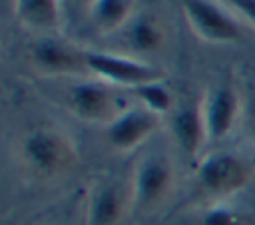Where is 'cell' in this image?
<instances>
[{
    "label": "cell",
    "instance_id": "obj_19",
    "mask_svg": "<svg viewBox=\"0 0 255 225\" xmlns=\"http://www.w3.org/2000/svg\"><path fill=\"white\" fill-rule=\"evenodd\" d=\"M70 2H72L76 8H82V10H86V12H88L96 0H70Z\"/></svg>",
    "mask_w": 255,
    "mask_h": 225
},
{
    "label": "cell",
    "instance_id": "obj_5",
    "mask_svg": "<svg viewBox=\"0 0 255 225\" xmlns=\"http://www.w3.org/2000/svg\"><path fill=\"white\" fill-rule=\"evenodd\" d=\"M201 113L207 143L225 139L243 115V102L233 84H217L201 98Z\"/></svg>",
    "mask_w": 255,
    "mask_h": 225
},
{
    "label": "cell",
    "instance_id": "obj_15",
    "mask_svg": "<svg viewBox=\"0 0 255 225\" xmlns=\"http://www.w3.org/2000/svg\"><path fill=\"white\" fill-rule=\"evenodd\" d=\"M131 94L135 96V100L147 108L149 112L165 117L169 115L173 110H175V98L171 94V90L163 84V80H155V82H147V84H141L137 88L131 90Z\"/></svg>",
    "mask_w": 255,
    "mask_h": 225
},
{
    "label": "cell",
    "instance_id": "obj_11",
    "mask_svg": "<svg viewBox=\"0 0 255 225\" xmlns=\"http://www.w3.org/2000/svg\"><path fill=\"white\" fill-rule=\"evenodd\" d=\"M129 207V191L116 181L98 183L88 199L86 225H120Z\"/></svg>",
    "mask_w": 255,
    "mask_h": 225
},
{
    "label": "cell",
    "instance_id": "obj_7",
    "mask_svg": "<svg viewBox=\"0 0 255 225\" xmlns=\"http://www.w3.org/2000/svg\"><path fill=\"white\" fill-rule=\"evenodd\" d=\"M66 106L76 119L104 125H108L122 112L116 106L112 86L100 80H82L70 86L66 94Z\"/></svg>",
    "mask_w": 255,
    "mask_h": 225
},
{
    "label": "cell",
    "instance_id": "obj_6",
    "mask_svg": "<svg viewBox=\"0 0 255 225\" xmlns=\"http://www.w3.org/2000/svg\"><path fill=\"white\" fill-rule=\"evenodd\" d=\"M185 20L191 32L209 44H231L241 38L237 20L213 0H183Z\"/></svg>",
    "mask_w": 255,
    "mask_h": 225
},
{
    "label": "cell",
    "instance_id": "obj_14",
    "mask_svg": "<svg viewBox=\"0 0 255 225\" xmlns=\"http://www.w3.org/2000/svg\"><path fill=\"white\" fill-rule=\"evenodd\" d=\"M135 0H96L88 10V16L100 32H118L133 18Z\"/></svg>",
    "mask_w": 255,
    "mask_h": 225
},
{
    "label": "cell",
    "instance_id": "obj_13",
    "mask_svg": "<svg viewBox=\"0 0 255 225\" xmlns=\"http://www.w3.org/2000/svg\"><path fill=\"white\" fill-rule=\"evenodd\" d=\"M16 20L34 32H54L60 26V0H14Z\"/></svg>",
    "mask_w": 255,
    "mask_h": 225
},
{
    "label": "cell",
    "instance_id": "obj_2",
    "mask_svg": "<svg viewBox=\"0 0 255 225\" xmlns=\"http://www.w3.org/2000/svg\"><path fill=\"white\" fill-rule=\"evenodd\" d=\"M175 181L173 161L165 153H145L141 155L131 171L129 179V207L135 213L149 211L165 201L171 193Z\"/></svg>",
    "mask_w": 255,
    "mask_h": 225
},
{
    "label": "cell",
    "instance_id": "obj_18",
    "mask_svg": "<svg viewBox=\"0 0 255 225\" xmlns=\"http://www.w3.org/2000/svg\"><path fill=\"white\" fill-rule=\"evenodd\" d=\"M255 28V0H225Z\"/></svg>",
    "mask_w": 255,
    "mask_h": 225
},
{
    "label": "cell",
    "instance_id": "obj_8",
    "mask_svg": "<svg viewBox=\"0 0 255 225\" xmlns=\"http://www.w3.org/2000/svg\"><path fill=\"white\" fill-rule=\"evenodd\" d=\"M161 119V115L149 112L141 104L126 108L106 125L108 143L122 153L133 151L159 129Z\"/></svg>",
    "mask_w": 255,
    "mask_h": 225
},
{
    "label": "cell",
    "instance_id": "obj_1",
    "mask_svg": "<svg viewBox=\"0 0 255 225\" xmlns=\"http://www.w3.org/2000/svg\"><path fill=\"white\" fill-rule=\"evenodd\" d=\"M20 159L26 169L42 179H52L72 171L80 159L74 139L50 125L34 127L20 141Z\"/></svg>",
    "mask_w": 255,
    "mask_h": 225
},
{
    "label": "cell",
    "instance_id": "obj_12",
    "mask_svg": "<svg viewBox=\"0 0 255 225\" xmlns=\"http://www.w3.org/2000/svg\"><path fill=\"white\" fill-rule=\"evenodd\" d=\"M124 34L126 44L133 54H153L163 48L167 38L161 20H157L151 14L133 16L124 28Z\"/></svg>",
    "mask_w": 255,
    "mask_h": 225
},
{
    "label": "cell",
    "instance_id": "obj_4",
    "mask_svg": "<svg viewBox=\"0 0 255 225\" xmlns=\"http://www.w3.org/2000/svg\"><path fill=\"white\" fill-rule=\"evenodd\" d=\"M84 64H86V70L96 76V80L108 86H122V88L133 90L141 84L163 80V74L157 68L131 56L86 50Z\"/></svg>",
    "mask_w": 255,
    "mask_h": 225
},
{
    "label": "cell",
    "instance_id": "obj_17",
    "mask_svg": "<svg viewBox=\"0 0 255 225\" xmlns=\"http://www.w3.org/2000/svg\"><path fill=\"white\" fill-rule=\"evenodd\" d=\"M241 121H243V127H245L247 135L255 141V94L249 96V98L243 102V115H241Z\"/></svg>",
    "mask_w": 255,
    "mask_h": 225
},
{
    "label": "cell",
    "instance_id": "obj_3",
    "mask_svg": "<svg viewBox=\"0 0 255 225\" xmlns=\"http://www.w3.org/2000/svg\"><path fill=\"white\" fill-rule=\"evenodd\" d=\"M253 177V169L245 157L235 151H211L195 165L199 189L215 199H227L243 191Z\"/></svg>",
    "mask_w": 255,
    "mask_h": 225
},
{
    "label": "cell",
    "instance_id": "obj_10",
    "mask_svg": "<svg viewBox=\"0 0 255 225\" xmlns=\"http://www.w3.org/2000/svg\"><path fill=\"white\" fill-rule=\"evenodd\" d=\"M167 117H169V131L173 135V141L181 149V153L189 159L197 157V153L207 143L203 113H201V100L177 104Z\"/></svg>",
    "mask_w": 255,
    "mask_h": 225
},
{
    "label": "cell",
    "instance_id": "obj_16",
    "mask_svg": "<svg viewBox=\"0 0 255 225\" xmlns=\"http://www.w3.org/2000/svg\"><path fill=\"white\" fill-rule=\"evenodd\" d=\"M199 225H247L245 217L223 201L207 207L199 219Z\"/></svg>",
    "mask_w": 255,
    "mask_h": 225
},
{
    "label": "cell",
    "instance_id": "obj_9",
    "mask_svg": "<svg viewBox=\"0 0 255 225\" xmlns=\"http://www.w3.org/2000/svg\"><path fill=\"white\" fill-rule=\"evenodd\" d=\"M30 62L40 74L48 76L78 74L82 68H86L84 52L54 36H46L34 42L30 48Z\"/></svg>",
    "mask_w": 255,
    "mask_h": 225
}]
</instances>
